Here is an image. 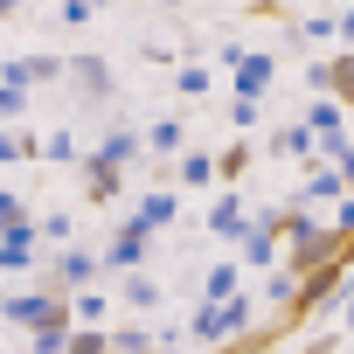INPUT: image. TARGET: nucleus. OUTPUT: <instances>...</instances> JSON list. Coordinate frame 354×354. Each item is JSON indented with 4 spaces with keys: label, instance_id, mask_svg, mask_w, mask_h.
Listing matches in <instances>:
<instances>
[{
    "label": "nucleus",
    "instance_id": "nucleus-1",
    "mask_svg": "<svg viewBox=\"0 0 354 354\" xmlns=\"http://www.w3.org/2000/svg\"><path fill=\"white\" fill-rule=\"evenodd\" d=\"M326 84H333V91H340V97H354V56H340V63H333V77H326Z\"/></svg>",
    "mask_w": 354,
    "mask_h": 354
},
{
    "label": "nucleus",
    "instance_id": "nucleus-2",
    "mask_svg": "<svg viewBox=\"0 0 354 354\" xmlns=\"http://www.w3.org/2000/svg\"><path fill=\"white\" fill-rule=\"evenodd\" d=\"M243 167H250V153H243V146H230V153H223V181H236Z\"/></svg>",
    "mask_w": 354,
    "mask_h": 354
}]
</instances>
